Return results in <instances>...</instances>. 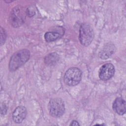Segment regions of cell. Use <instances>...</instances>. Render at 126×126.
<instances>
[{
    "instance_id": "cell-1",
    "label": "cell",
    "mask_w": 126,
    "mask_h": 126,
    "mask_svg": "<svg viewBox=\"0 0 126 126\" xmlns=\"http://www.w3.org/2000/svg\"><path fill=\"white\" fill-rule=\"evenodd\" d=\"M30 52L27 49H23L15 52L11 57L9 62V70L15 71L23 65L30 59Z\"/></svg>"
},
{
    "instance_id": "cell-2",
    "label": "cell",
    "mask_w": 126,
    "mask_h": 126,
    "mask_svg": "<svg viewBox=\"0 0 126 126\" xmlns=\"http://www.w3.org/2000/svg\"><path fill=\"white\" fill-rule=\"evenodd\" d=\"M26 10L21 5L15 6L11 10L9 17L10 24L14 28H17L22 25L26 20Z\"/></svg>"
},
{
    "instance_id": "cell-3",
    "label": "cell",
    "mask_w": 126,
    "mask_h": 126,
    "mask_svg": "<svg viewBox=\"0 0 126 126\" xmlns=\"http://www.w3.org/2000/svg\"><path fill=\"white\" fill-rule=\"evenodd\" d=\"M94 38V32L92 26L88 23L81 24L79 29V39L84 46H89Z\"/></svg>"
},
{
    "instance_id": "cell-4",
    "label": "cell",
    "mask_w": 126,
    "mask_h": 126,
    "mask_svg": "<svg viewBox=\"0 0 126 126\" xmlns=\"http://www.w3.org/2000/svg\"><path fill=\"white\" fill-rule=\"evenodd\" d=\"M82 72L78 68L72 67L65 72L63 80L65 84L69 86H74L78 84L81 80Z\"/></svg>"
},
{
    "instance_id": "cell-5",
    "label": "cell",
    "mask_w": 126,
    "mask_h": 126,
    "mask_svg": "<svg viewBox=\"0 0 126 126\" xmlns=\"http://www.w3.org/2000/svg\"><path fill=\"white\" fill-rule=\"evenodd\" d=\"M48 107L50 115L54 118L61 117L65 111L64 103L61 98L56 97L51 99Z\"/></svg>"
},
{
    "instance_id": "cell-6",
    "label": "cell",
    "mask_w": 126,
    "mask_h": 126,
    "mask_svg": "<svg viewBox=\"0 0 126 126\" xmlns=\"http://www.w3.org/2000/svg\"><path fill=\"white\" fill-rule=\"evenodd\" d=\"M115 70V67L112 63L104 64L99 69V77L103 81L108 80L114 76Z\"/></svg>"
},
{
    "instance_id": "cell-7",
    "label": "cell",
    "mask_w": 126,
    "mask_h": 126,
    "mask_svg": "<svg viewBox=\"0 0 126 126\" xmlns=\"http://www.w3.org/2000/svg\"><path fill=\"white\" fill-rule=\"evenodd\" d=\"M27 109L23 106L17 107L12 113V119L17 124L21 123L27 115Z\"/></svg>"
},
{
    "instance_id": "cell-8",
    "label": "cell",
    "mask_w": 126,
    "mask_h": 126,
    "mask_svg": "<svg viewBox=\"0 0 126 126\" xmlns=\"http://www.w3.org/2000/svg\"><path fill=\"white\" fill-rule=\"evenodd\" d=\"M112 108L118 114L120 115L125 114L126 111V101L122 97H117L113 102Z\"/></svg>"
},
{
    "instance_id": "cell-9",
    "label": "cell",
    "mask_w": 126,
    "mask_h": 126,
    "mask_svg": "<svg viewBox=\"0 0 126 126\" xmlns=\"http://www.w3.org/2000/svg\"><path fill=\"white\" fill-rule=\"evenodd\" d=\"M115 50L116 47L114 44L108 43L99 53V57L103 60H105L109 58L115 52Z\"/></svg>"
},
{
    "instance_id": "cell-10",
    "label": "cell",
    "mask_w": 126,
    "mask_h": 126,
    "mask_svg": "<svg viewBox=\"0 0 126 126\" xmlns=\"http://www.w3.org/2000/svg\"><path fill=\"white\" fill-rule=\"evenodd\" d=\"M63 36V34L56 31L47 32L44 34V39L48 42H52L60 38Z\"/></svg>"
},
{
    "instance_id": "cell-11",
    "label": "cell",
    "mask_w": 126,
    "mask_h": 126,
    "mask_svg": "<svg viewBox=\"0 0 126 126\" xmlns=\"http://www.w3.org/2000/svg\"><path fill=\"white\" fill-rule=\"evenodd\" d=\"M59 60V56L57 53H52L47 55L44 59V62L47 65L55 64Z\"/></svg>"
},
{
    "instance_id": "cell-12",
    "label": "cell",
    "mask_w": 126,
    "mask_h": 126,
    "mask_svg": "<svg viewBox=\"0 0 126 126\" xmlns=\"http://www.w3.org/2000/svg\"><path fill=\"white\" fill-rule=\"evenodd\" d=\"M7 37V34L5 30L2 28H0V45H2L5 43Z\"/></svg>"
},
{
    "instance_id": "cell-13",
    "label": "cell",
    "mask_w": 126,
    "mask_h": 126,
    "mask_svg": "<svg viewBox=\"0 0 126 126\" xmlns=\"http://www.w3.org/2000/svg\"><path fill=\"white\" fill-rule=\"evenodd\" d=\"M26 12L27 16L29 17H33L35 14V10L32 5H30L26 9Z\"/></svg>"
},
{
    "instance_id": "cell-14",
    "label": "cell",
    "mask_w": 126,
    "mask_h": 126,
    "mask_svg": "<svg viewBox=\"0 0 126 126\" xmlns=\"http://www.w3.org/2000/svg\"><path fill=\"white\" fill-rule=\"evenodd\" d=\"M3 111H4V115H5L7 112V107L4 104H3L1 107V114L2 113Z\"/></svg>"
},
{
    "instance_id": "cell-15",
    "label": "cell",
    "mask_w": 126,
    "mask_h": 126,
    "mask_svg": "<svg viewBox=\"0 0 126 126\" xmlns=\"http://www.w3.org/2000/svg\"><path fill=\"white\" fill-rule=\"evenodd\" d=\"M70 126H80V124H79V123L75 120H73L72 121V122L71 123V124H70Z\"/></svg>"
}]
</instances>
